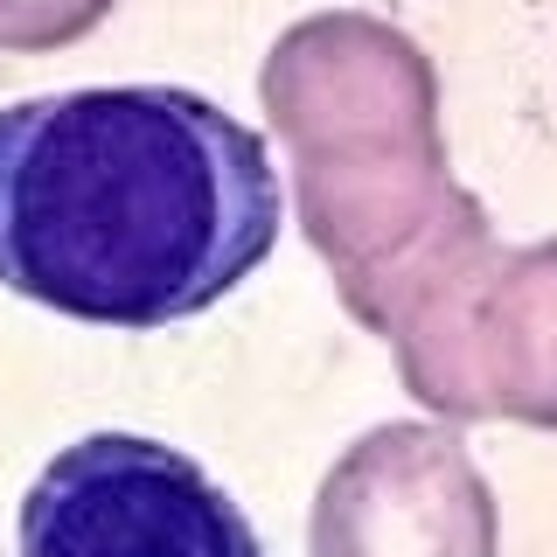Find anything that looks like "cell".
Masks as SVG:
<instances>
[{"instance_id":"1","label":"cell","mask_w":557,"mask_h":557,"mask_svg":"<svg viewBox=\"0 0 557 557\" xmlns=\"http://www.w3.org/2000/svg\"><path fill=\"white\" fill-rule=\"evenodd\" d=\"M278 168L174 84L0 104V286L98 327L216 307L278 244Z\"/></svg>"},{"instance_id":"2","label":"cell","mask_w":557,"mask_h":557,"mask_svg":"<svg viewBox=\"0 0 557 557\" xmlns=\"http://www.w3.org/2000/svg\"><path fill=\"white\" fill-rule=\"evenodd\" d=\"M258 98L293 153L307 244L383 342L495 244L487 209L446 168L432 57L383 14L335 8L293 22L258 70Z\"/></svg>"},{"instance_id":"3","label":"cell","mask_w":557,"mask_h":557,"mask_svg":"<svg viewBox=\"0 0 557 557\" xmlns=\"http://www.w3.org/2000/svg\"><path fill=\"white\" fill-rule=\"evenodd\" d=\"M391 348L425 411L557 425V237L487 244L397 321Z\"/></svg>"},{"instance_id":"4","label":"cell","mask_w":557,"mask_h":557,"mask_svg":"<svg viewBox=\"0 0 557 557\" xmlns=\"http://www.w3.org/2000/svg\"><path fill=\"white\" fill-rule=\"evenodd\" d=\"M22 557H265L251 522L182 446L91 432L35 474Z\"/></svg>"},{"instance_id":"5","label":"cell","mask_w":557,"mask_h":557,"mask_svg":"<svg viewBox=\"0 0 557 557\" xmlns=\"http://www.w3.org/2000/svg\"><path fill=\"white\" fill-rule=\"evenodd\" d=\"M495 487L446 425L397 418L321 474L313 557H495Z\"/></svg>"},{"instance_id":"6","label":"cell","mask_w":557,"mask_h":557,"mask_svg":"<svg viewBox=\"0 0 557 557\" xmlns=\"http://www.w3.org/2000/svg\"><path fill=\"white\" fill-rule=\"evenodd\" d=\"M104 14H112V0H0V49L8 57H42V49L91 35Z\"/></svg>"}]
</instances>
